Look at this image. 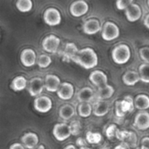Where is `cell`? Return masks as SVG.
I'll return each instance as SVG.
<instances>
[{"instance_id": "24", "label": "cell", "mask_w": 149, "mask_h": 149, "mask_svg": "<svg viewBox=\"0 0 149 149\" xmlns=\"http://www.w3.org/2000/svg\"><path fill=\"white\" fill-rule=\"evenodd\" d=\"M134 107L139 110H147L149 108V97L146 94L137 95L134 99Z\"/></svg>"}, {"instance_id": "11", "label": "cell", "mask_w": 149, "mask_h": 149, "mask_svg": "<svg viewBox=\"0 0 149 149\" xmlns=\"http://www.w3.org/2000/svg\"><path fill=\"white\" fill-rule=\"evenodd\" d=\"M89 79L93 83V85H94L98 88L103 87L107 85V76L106 75L105 72L100 70L93 71L90 74Z\"/></svg>"}, {"instance_id": "32", "label": "cell", "mask_w": 149, "mask_h": 149, "mask_svg": "<svg viewBox=\"0 0 149 149\" xmlns=\"http://www.w3.org/2000/svg\"><path fill=\"white\" fill-rule=\"evenodd\" d=\"M139 53H140L141 59L147 64H149V47L141 48L139 51Z\"/></svg>"}, {"instance_id": "15", "label": "cell", "mask_w": 149, "mask_h": 149, "mask_svg": "<svg viewBox=\"0 0 149 149\" xmlns=\"http://www.w3.org/2000/svg\"><path fill=\"white\" fill-rule=\"evenodd\" d=\"M134 126L141 131H145L149 128V113L141 112L134 118Z\"/></svg>"}, {"instance_id": "17", "label": "cell", "mask_w": 149, "mask_h": 149, "mask_svg": "<svg viewBox=\"0 0 149 149\" xmlns=\"http://www.w3.org/2000/svg\"><path fill=\"white\" fill-rule=\"evenodd\" d=\"M21 142L25 148L33 149L38 144V137L34 133H26L22 136Z\"/></svg>"}, {"instance_id": "23", "label": "cell", "mask_w": 149, "mask_h": 149, "mask_svg": "<svg viewBox=\"0 0 149 149\" xmlns=\"http://www.w3.org/2000/svg\"><path fill=\"white\" fill-rule=\"evenodd\" d=\"M27 84H28V81L24 76H17L12 80L10 86H11V89L13 91L20 92V91H23L24 89L26 88Z\"/></svg>"}, {"instance_id": "30", "label": "cell", "mask_w": 149, "mask_h": 149, "mask_svg": "<svg viewBox=\"0 0 149 149\" xmlns=\"http://www.w3.org/2000/svg\"><path fill=\"white\" fill-rule=\"evenodd\" d=\"M102 136L99 133H93V132H88L86 134V141L90 144H98L101 141Z\"/></svg>"}, {"instance_id": "5", "label": "cell", "mask_w": 149, "mask_h": 149, "mask_svg": "<svg viewBox=\"0 0 149 149\" xmlns=\"http://www.w3.org/2000/svg\"><path fill=\"white\" fill-rule=\"evenodd\" d=\"M61 14L55 8H48L44 13V20L50 26H56L61 23Z\"/></svg>"}, {"instance_id": "35", "label": "cell", "mask_w": 149, "mask_h": 149, "mask_svg": "<svg viewBox=\"0 0 149 149\" xmlns=\"http://www.w3.org/2000/svg\"><path fill=\"white\" fill-rule=\"evenodd\" d=\"M141 149H149V137H145L141 140Z\"/></svg>"}, {"instance_id": "39", "label": "cell", "mask_w": 149, "mask_h": 149, "mask_svg": "<svg viewBox=\"0 0 149 149\" xmlns=\"http://www.w3.org/2000/svg\"><path fill=\"white\" fill-rule=\"evenodd\" d=\"M64 149H76V147L74 145H68V146H66Z\"/></svg>"}, {"instance_id": "41", "label": "cell", "mask_w": 149, "mask_h": 149, "mask_svg": "<svg viewBox=\"0 0 149 149\" xmlns=\"http://www.w3.org/2000/svg\"><path fill=\"white\" fill-rule=\"evenodd\" d=\"M79 149H90L89 148H87V147H83V148H80Z\"/></svg>"}, {"instance_id": "28", "label": "cell", "mask_w": 149, "mask_h": 149, "mask_svg": "<svg viewBox=\"0 0 149 149\" xmlns=\"http://www.w3.org/2000/svg\"><path fill=\"white\" fill-rule=\"evenodd\" d=\"M139 74L141 80L144 83H149V64H142L139 67Z\"/></svg>"}, {"instance_id": "34", "label": "cell", "mask_w": 149, "mask_h": 149, "mask_svg": "<svg viewBox=\"0 0 149 149\" xmlns=\"http://www.w3.org/2000/svg\"><path fill=\"white\" fill-rule=\"evenodd\" d=\"M126 114V111L122 106L121 101H118L116 103V115L118 117H123Z\"/></svg>"}, {"instance_id": "6", "label": "cell", "mask_w": 149, "mask_h": 149, "mask_svg": "<svg viewBox=\"0 0 149 149\" xmlns=\"http://www.w3.org/2000/svg\"><path fill=\"white\" fill-rule=\"evenodd\" d=\"M45 87V80L39 77L32 78L28 83V92L31 96L37 97L42 93Z\"/></svg>"}, {"instance_id": "38", "label": "cell", "mask_w": 149, "mask_h": 149, "mask_svg": "<svg viewBox=\"0 0 149 149\" xmlns=\"http://www.w3.org/2000/svg\"><path fill=\"white\" fill-rule=\"evenodd\" d=\"M144 24L148 29H149V14L146 16V17L144 19Z\"/></svg>"}, {"instance_id": "26", "label": "cell", "mask_w": 149, "mask_h": 149, "mask_svg": "<svg viewBox=\"0 0 149 149\" xmlns=\"http://www.w3.org/2000/svg\"><path fill=\"white\" fill-rule=\"evenodd\" d=\"M78 113L80 117L87 118L93 113V107L89 103H80L78 107Z\"/></svg>"}, {"instance_id": "37", "label": "cell", "mask_w": 149, "mask_h": 149, "mask_svg": "<svg viewBox=\"0 0 149 149\" xmlns=\"http://www.w3.org/2000/svg\"><path fill=\"white\" fill-rule=\"evenodd\" d=\"M9 149H25L24 146L21 143H14L12 145H10Z\"/></svg>"}, {"instance_id": "19", "label": "cell", "mask_w": 149, "mask_h": 149, "mask_svg": "<svg viewBox=\"0 0 149 149\" xmlns=\"http://www.w3.org/2000/svg\"><path fill=\"white\" fill-rule=\"evenodd\" d=\"M109 110H110L109 104L105 100H100L97 103H95L94 106L93 107V114L97 117H102L107 115Z\"/></svg>"}, {"instance_id": "33", "label": "cell", "mask_w": 149, "mask_h": 149, "mask_svg": "<svg viewBox=\"0 0 149 149\" xmlns=\"http://www.w3.org/2000/svg\"><path fill=\"white\" fill-rule=\"evenodd\" d=\"M70 127H71L72 134L76 135V134H79L80 128H81V125H80V123H79V121H77V120L73 121V122L70 125Z\"/></svg>"}, {"instance_id": "2", "label": "cell", "mask_w": 149, "mask_h": 149, "mask_svg": "<svg viewBox=\"0 0 149 149\" xmlns=\"http://www.w3.org/2000/svg\"><path fill=\"white\" fill-rule=\"evenodd\" d=\"M113 60L118 65H124L127 63L131 58V51L127 45H119L112 52Z\"/></svg>"}, {"instance_id": "7", "label": "cell", "mask_w": 149, "mask_h": 149, "mask_svg": "<svg viewBox=\"0 0 149 149\" xmlns=\"http://www.w3.org/2000/svg\"><path fill=\"white\" fill-rule=\"evenodd\" d=\"M52 107V100L47 96H39L34 100V108L41 113H46Z\"/></svg>"}, {"instance_id": "40", "label": "cell", "mask_w": 149, "mask_h": 149, "mask_svg": "<svg viewBox=\"0 0 149 149\" xmlns=\"http://www.w3.org/2000/svg\"><path fill=\"white\" fill-rule=\"evenodd\" d=\"M36 149H45V147H44L43 145H41V146H39L38 148H36Z\"/></svg>"}, {"instance_id": "10", "label": "cell", "mask_w": 149, "mask_h": 149, "mask_svg": "<svg viewBox=\"0 0 149 149\" xmlns=\"http://www.w3.org/2000/svg\"><path fill=\"white\" fill-rule=\"evenodd\" d=\"M20 60L25 67H31L37 63V55L32 49H24L20 55Z\"/></svg>"}, {"instance_id": "16", "label": "cell", "mask_w": 149, "mask_h": 149, "mask_svg": "<svg viewBox=\"0 0 149 149\" xmlns=\"http://www.w3.org/2000/svg\"><path fill=\"white\" fill-rule=\"evenodd\" d=\"M101 30L100 23L98 19L92 18L86 20L83 24V31L87 35H94Z\"/></svg>"}, {"instance_id": "14", "label": "cell", "mask_w": 149, "mask_h": 149, "mask_svg": "<svg viewBox=\"0 0 149 149\" xmlns=\"http://www.w3.org/2000/svg\"><path fill=\"white\" fill-rule=\"evenodd\" d=\"M125 15L128 21L130 22H135L139 20L142 15L141 8L137 3H132L130 6H128L125 10Z\"/></svg>"}, {"instance_id": "18", "label": "cell", "mask_w": 149, "mask_h": 149, "mask_svg": "<svg viewBox=\"0 0 149 149\" xmlns=\"http://www.w3.org/2000/svg\"><path fill=\"white\" fill-rule=\"evenodd\" d=\"M79 50L77 45L74 43H67L64 48V51L62 52L63 60L65 62H69L70 60H73L74 57L78 53Z\"/></svg>"}, {"instance_id": "27", "label": "cell", "mask_w": 149, "mask_h": 149, "mask_svg": "<svg viewBox=\"0 0 149 149\" xmlns=\"http://www.w3.org/2000/svg\"><path fill=\"white\" fill-rule=\"evenodd\" d=\"M16 6L21 12H29L32 9L33 3L31 0H17Z\"/></svg>"}, {"instance_id": "31", "label": "cell", "mask_w": 149, "mask_h": 149, "mask_svg": "<svg viewBox=\"0 0 149 149\" xmlns=\"http://www.w3.org/2000/svg\"><path fill=\"white\" fill-rule=\"evenodd\" d=\"M134 0H117L116 1V6L119 10H126L128 6H130L133 3Z\"/></svg>"}, {"instance_id": "22", "label": "cell", "mask_w": 149, "mask_h": 149, "mask_svg": "<svg viewBox=\"0 0 149 149\" xmlns=\"http://www.w3.org/2000/svg\"><path fill=\"white\" fill-rule=\"evenodd\" d=\"M114 93V88L110 86V85H107L103 87L98 88L97 91V98L100 100H106L107 99H110Z\"/></svg>"}, {"instance_id": "20", "label": "cell", "mask_w": 149, "mask_h": 149, "mask_svg": "<svg viewBox=\"0 0 149 149\" xmlns=\"http://www.w3.org/2000/svg\"><path fill=\"white\" fill-rule=\"evenodd\" d=\"M122 80L126 86H133L141 80V77H140L139 72L135 71H128L125 72L124 75L122 76Z\"/></svg>"}, {"instance_id": "13", "label": "cell", "mask_w": 149, "mask_h": 149, "mask_svg": "<svg viewBox=\"0 0 149 149\" xmlns=\"http://www.w3.org/2000/svg\"><path fill=\"white\" fill-rule=\"evenodd\" d=\"M57 94L58 98L62 100H70L74 94V87L72 84L68 82H64L60 85Z\"/></svg>"}, {"instance_id": "25", "label": "cell", "mask_w": 149, "mask_h": 149, "mask_svg": "<svg viewBox=\"0 0 149 149\" xmlns=\"http://www.w3.org/2000/svg\"><path fill=\"white\" fill-rule=\"evenodd\" d=\"M75 114V109L72 105H64L59 109V116L61 119L65 120H68L72 119Z\"/></svg>"}, {"instance_id": "1", "label": "cell", "mask_w": 149, "mask_h": 149, "mask_svg": "<svg viewBox=\"0 0 149 149\" xmlns=\"http://www.w3.org/2000/svg\"><path fill=\"white\" fill-rule=\"evenodd\" d=\"M85 69H93L98 65V55L92 48L86 47L79 50L73 60Z\"/></svg>"}, {"instance_id": "8", "label": "cell", "mask_w": 149, "mask_h": 149, "mask_svg": "<svg viewBox=\"0 0 149 149\" xmlns=\"http://www.w3.org/2000/svg\"><path fill=\"white\" fill-rule=\"evenodd\" d=\"M60 45V39L55 35H49L44 38L42 41L43 49L50 53H54L57 52L58 46Z\"/></svg>"}, {"instance_id": "36", "label": "cell", "mask_w": 149, "mask_h": 149, "mask_svg": "<svg viewBox=\"0 0 149 149\" xmlns=\"http://www.w3.org/2000/svg\"><path fill=\"white\" fill-rule=\"evenodd\" d=\"M86 141H86V140H84L83 138H79L78 140H77V145L79 146V147H80V148H83V147H86Z\"/></svg>"}, {"instance_id": "4", "label": "cell", "mask_w": 149, "mask_h": 149, "mask_svg": "<svg viewBox=\"0 0 149 149\" xmlns=\"http://www.w3.org/2000/svg\"><path fill=\"white\" fill-rule=\"evenodd\" d=\"M102 38L106 41H112L120 36V29L118 25L113 22H107L102 28Z\"/></svg>"}, {"instance_id": "42", "label": "cell", "mask_w": 149, "mask_h": 149, "mask_svg": "<svg viewBox=\"0 0 149 149\" xmlns=\"http://www.w3.org/2000/svg\"><path fill=\"white\" fill-rule=\"evenodd\" d=\"M148 5L149 7V0H148Z\"/></svg>"}, {"instance_id": "29", "label": "cell", "mask_w": 149, "mask_h": 149, "mask_svg": "<svg viewBox=\"0 0 149 149\" xmlns=\"http://www.w3.org/2000/svg\"><path fill=\"white\" fill-rule=\"evenodd\" d=\"M37 63H38V65L40 68H46L51 65L52 58H51L50 56H48L46 54H41L38 57V58L37 60Z\"/></svg>"}, {"instance_id": "3", "label": "cell", "mask_w": 149, "mask_h": 149, "mask_svg": "<svg viewBox=\"0 0 149 149\" xmlns=\"http://www.w3.org/2000/svg\"><path fill=\"white\" fill-rule=\"evenodd\" d=\"M54 138L58 141H64L67 140L72 134L71 127L65 123H58L54 126L52 130Z\"/></svg>"}, {"instance_id": "12", "label": "cell", "mask_w": 149, "mask_h": 149, "mask_svg": "<svg viewBox=\"0 0 149 149\" xmlns=\"http://www.w3.org/2000/svg\"><path fill=\"white\" fill-rule=\"evenodd\" d=\"M61 85L60 79L54 74H48L45 78V87L50 93H57Z\"/></svg>"}, {"instance_id": "21", "label": "cell", "mask_w": 149, "mask_h": 149, "mask_svg": "<svg viewBox=\"0 0 149 149\" xmlns=\"http://www.w3.org/2000/svg\"><path fill=\"white\" fill-rule=\"evenodd\" d=\"M94 97V92L91 87H84L77 93V99L80 103H89Z\"/></svg>"}, {"instance_id": "9", "label": "cell", "mask_w": 149, "mask_h": 149, "mask_svg": "<svg viewBox=\"0 0 149 149\" xmlns=\"http://www.w3.org/2000/svg\"><path fill=\"white\" fill-rule=\"evenodd\" d=\"M88 10V3L84 0H77L73 2L70 6V13L76 17L85 15L86 13H87Z\"/></svg>"}]
</instances>
